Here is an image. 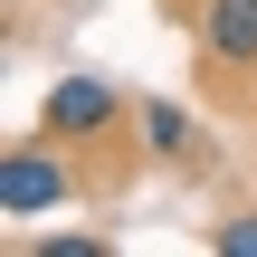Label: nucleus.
<instances>
[{"label":"nucleus","mask_w":257,"mask_h":257,"mask_svg":"<svg viewBox=\"0 0 257 257\" xmlns=\"http://www.w3.org/2000/svg\"><path fill=\"white\" fill-rule=\"evenodd\" d=\"M67 200H76V162H67L57 134H29V143L0 153V219H48Z\"/></svg>","instance_id":"1"},{"label":"nucleus","mask_w":257,"mask_h":257,"mask_svg":"<svg viewBox=\"0 0 257 257\" xmlns=\"http://www.w3.org/2000/svg\"><path fill=\"white\" fill-rule=\"evenodd\" d=\"M114 124H124V95L105 76H86V67H67L48 86V105H38V134H57V143H105Z\"/></svg>","instance_id":"2"},{"label":"nucleus","mask_w":257,"mask_h":257,"mask_svg":"<svg viewBox=\"0 0 257 257\" xmlns=\"http://www.w3.org/2000/svg\"><path fill=\"white\" fill-rule=\"evenodd\" d=\"M191 19H200V57L210 67H238V76L257 67V0H200Z\"/></svg>","instance_id":"3"},{"label":"nucleus","mask_w":257,"mask_h":257,"mask_svg":"<svg viewBox=\"0 0 257 257\" xmlns=\"http://www.w3.org/2000/svg\"><path fill=\"white\" fill-rule=\"evenodd\" d=\"M134 134H143V153H153V162H181V153L200 143L191 105H172V95H143V105H134Z\"/></svg>","instance_id":"4"},{"label":"nucleus","mask_w":257,"mask_h":257,"mask_svg":"<svg viewBox=\"0 0 257 257\" xmlns=\"http://www.w3.org/2000/svg\"><path fill=\"white\" fill-rule=\"evenodd\" d=\"M210 248H219V257H257V210L219 219V229H210Z\"/></svg>","instance_id":"5"},{"label":"nucleus","mask_w":257,"mask_h":257,"mask_svg":"<svg viewBox=\"0 0 257 257\" xmlns=\"http://www.w3.org/2000/svg\"><path fill=\"white\" fill-rule=\"evenodd\" d=\"M172 10H200V0H172Z\"/></svg>","instance_id":"6"}]
</instances>
